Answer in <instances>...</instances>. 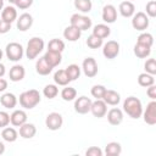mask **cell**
Listing matches in <instances>:
<instances>
[{
    "label": "cell",
    "mask_w": 156,
    "mask_h": 156,
    "mask_svg": "<svg viewBox=\"0 0 156 156\" xmlns=\"http://www.w3.org/2000/svg\"><path fill=\"white\" fill-rule=\"evenodd\" d=\"M106 115H107V121L111 126H118L123 122V111L118 107L111 108L108 112H106Z\"/></svg>",
    "instance_id": "obj_14"
},
{
    "label": "cell",
    "mask_w": 156,
    "mask_h": 156,
    "mask_svg": "<svg viewBox=\"0 0 156 156\" xmlns=\"http://www.w3.org/2000/svg\"><path fill=\"white\" fill-rule=\"evenodd\" d=\"M41 100L40 93L37 89H29L20 94V105L26 110L34 108Z\"/></svg>",
    "instance_id": "obj_2"
},
{
    "label": "cell",
    "mask_w": 156,
    "mask_h": 156,
    "mask_svg": "<svg viewBox=\"0 0 156 156\" xmlns=\"http://www.w3.org/2000/svg\"><path fill=\"white\" fill-rule=\"evenodd\" d=\"M151 54V48L140 43H136L134 45V55L139 58H146L147 56H150Z\"/></svg>",
    "instance_id": "obj_28"
},
{
    "label": "cell",
    "mask_w": 156,
    "mask_h": 156,
    "mask_svg": "<svg viewBox=\"0 0 156 156\" xmlns=\"http://www.w3.org/2000/svg\"><path fill=\"white\" fill-rule=\"evenodd\" d=\"M43 94H44V96L48 98V99H54V98H56L57 94H58V88H57V85H55V84H48V85H45V88L43 89Z\"/></svg>",
    "instance_id": "obj_36"
},
{
    "label": "cell",
    "mask_w": 156,
    "mask_h": 156,
    "mask_svg": "<svg viewBox=\"0 0 156 156\" xmlns=\"http://www.w3.org/2000/svg\"><path fill=\"white\" fill-rule=\"evenodd\" d=\"M102 21L106 23H113L117 20V10L113 5H105L102 9Z\"/></svg>",
    "instance_id": "obj_15"
},
{
    "label": "cell",
    "mask_w": 156,
    "mask_h": 156,
    "mask_svg": "<svg viewBox=\"0 0 156 156\" xmlns=\"http://www.w3.org/2000/svg\"><path fill=\"white\" fill-rule=\"evenodd\" d=\"M145 10H146V15H147V17H151V18L156 17V1H155V0L149 1V2L146 4Z\"/></svg>",
    "instance_id": "obj_41"
},
{
    "label": "cell",
    "mask_w": 156,
    "mask_h": 156,
    "mask_svg": "<svg viewBox=\"0 0 156 156\" xmlns=\"http://www.w3.org/2000/svg\"><path fill=\"white\" fill-rule=\"evenodd\" d=\"M122 152V146L117 141H111L105 146V154L107 156H118Z\"/></svg>",
    "instance_id": "obj_30"
},
{
    "label": "cell",
    "mask_w": 156,
    "mask_h": 156,
    "mask_svg": "<svg viewBox=\"0 0 156 156\" xmlns=\"http://www.w3.org/2000/svg\"><path fill=\"white\" fill-rule=\"evenodd\" d=\"M129 1H132V0H129Z\"/></svg>",
    "instance_id": "obj_53"
},
{
    "label": "cell",
    "mask_w": 156,
    "mask_h": 156,
    "mask_svg": "<svg viewBox=\"0 0 156 156\" xmlns=\"http://www.w3.org/2000/svg\"><path fill=\"white\" fill-rule=\"evenodd\" d=\"M132 27L139 32L145 30L149 27V17L145 12L139 11L132 16Z\"/></svg>",
    "instance_id": "obj_6"
},
{
    "label": "cell",
    "mask_w": 156,
    "mask_h": 156,
    "mask_svg": "<svg viewBox=\"0 0 156 156\" xmlns=\"http://www.w3.org/2000/svg\"><path fill=\"white\" fill-rule=\"evenodd\" d=\"M82 35V30H79L78 28L73 27V26H68L65 28L63 30V38L67 39L68 41H77Z\"/></svg>",
    "instance_id": "obj_24"
},
{
    "label": "cell",
    "mask_w": 156,
    "mask_h": 156,
    "mask_svg": "<svg viewBox=\"0 0 156 156\" xmlns=\"http://www.w3.org/2000/svg\"><path fill=\"white\" fill-rule=\"evenodd\" d=\"M61 98L65 100V101H72L77 98V90L72 87H68L66 85V88L62 89L61 91Z\"/></svg>",
    "instance_id": "obj_34"
},
{
    "label": "cell",
    "mask_w": 156,
    "mask_h": 156,
    "mask_svg": "<svg viewBox=\"0 0 156 156\" xmlns=\"http://www.w3.org/2000/svg\"><path fill=\"white\" fill-rule=\"evenodd\" d=\"M69 24L78 28L79 30H88L90 27H91V20L90 17L88 16H84V15H79V13H74L71 16V20H69Z\"/></svg>",
    "instance_id": "obj_5"
},
{
    "label": "cell",
    "mask_w": 156,
    "mask_h": 156,
    "mask_svg": "<svg viewBox=\"0 0 156 156\" xmlns=\"http://www.w3.org/2000/svg\"><path fill=\"white\" fill-rule=\"evenodd\" d=\"M45 46V43L41 38L39 37H33L29 39L28 44H27V49H26V56L29 60H34L38 57V55L43 51Z\"/></svg>",
    "instance_id": "obj_3"
},
{
    "label": "cell",
    "mask_w": 156,
    "mask_h": 156,
    "mask_svg": "<svg viewBox=\"0 0 156 156\" xmlns=\"http://www.w3.org/2000/svg\"><path fill=\"white\" fill-rule=\"evenodd\" d=\"M4 9V0H0V11Z\"/></svg>",
    "instance_id": "obj_50"
},
{
    "label": "cell",
    "mask_w": 156,
    "mask_h": 156,
    "mask_svg": "<svg viewBox=\"0 0 156 156\" xmlns=\"http://www.w3.org/2000/svg\"><path fill=\"white\" fill-rule=\"evenodd\" d=\"M102 40H104V39H100V38H98L96 35L90 34V35L87 38V45H88L90 49H99V48H101L102 44H104Z\"/></svg>",
    "instance_id": "obj_37"
},
{
    "label": "cell",
    "mask_w": 156,
    "mask_h": 156,
    "mask_svg": "<svg viewBox=\"0 0 156 156\" xmlns=\"http://www.w3.org/2000/svg\"><path fill=\"white\" fill-rule=\"evenodd\" d=\"M0 104L5 108H15L17 105V98L12 93H5L0 98Z\"/></svg>",
    "instance_id": "obj_25"
},
{
    "label": "cell",
    "mask_w": 156,
    "mask_h": 156,
    "mask_svg": "<svg viewBox=\"0 0 156 156\" xmlns=\"http://www.w3.org/2000/svg\"><path fill=\"white\" fill-rule=\"evenodd\" d=\"M7 1H9L10 4H12V5H15V4H16V0H7Z\"/></svg>",
    "instance_id": "obj_51"
},
{
    "label": "cell",
    "mask_w": 156,
    "mask_h": 156,
    "mask_svg": "<svg viewBox=\"0 0 156 156\" xmlns=\"http://www.w3.org/2000/svg\"><path fill=\"white\" fill-rule=\"evenodd\" d=\"M102 150L98 146H90L87 151H85V155L87 156H102Z\"/></svg>",
    "instance_id": "obj_44"
},
{
    "label": "cell",
    "mask_w": 156,
    "mask_h": 156,
    "mask_svg": "<svg viewBox=\"0 0 156 156\" xmlns=\"http://www.w3.org/2000/svg\"><path fill=\"white\" fill-rule=\"evenodd\" d=\"M94 35H96L98 38L100 39H105L107 38L110 34H111V29L107 24H104V23H100V24H96L94 28H93V33Z\"/></svg>",
    "instance_id": "obj_27"
},
{
    "label": "cell",
    "mask_w": 156,
    "mask_h": 156,
    "mask_svg": "<svg viewBox=\"0 0 156 156\" xmlns=\"http://www.w3.org/2000/svg\"><path fill=\"white\" fill-rule=\"evenodd\" d=\"M54 82L56 83V85L66 87V85H68V83L71 82V79H69L66 69H58L54 74Z\"/></svg>",
    "instance_id": "obj_26"
},
{
    "label": "cell",
    "mask_w": 156,
    "mask_h": 156,
    "mask_svg": "<svg viewBox=\"0 0 156 156\" xmlns=\"http://www.w3.org/2000/svg\"><path fill=\"white\" fill-rule=\"evenodd\" d=\"M82 69L84 72V74L88 77V78H93L98 74V63L95 61V58L93 57H87L84 61H83V65H82Z\"/></svg>",
    "instance_id": "obj_11"
},
{
    "label": "cell",
    "mask_w": 156,
    "mask_h": 156,
    "mask_svg": "<svg viewBox=\"0 0 156 156\" xmlns=\"http://www.w3.org/2000/svg\"><path fill=\"white\" fill-rule=\"evenodd\" d=\"M5 73H6V68H5V66L0 62V78H1V77H4V74H5Z\"/></svg>",
    "instance_id": "obj_48"
},
{
    "label": "cell",
    "mask_w": 156,
    "mask_h": 156,
    "mask_svg": "<svg viewBox=\"0 0 156 156\" xmlns=\"http://www.w3.org/2000/svg\"><path fill=\"white\" fill-rule=\"evenodd\" d=\"M5 54H6V57L10 61L17 62L23 57V54H24L23 46L20 43H16V41L9 43L6 45V48H5Z\"/></svg>",
    "instance_id": "obj_4"
},
{
    "label": "cell",
    "mask_w": 156,
    "mask_h": 156,
    "mask_svg": "<svg viewBox=\"0 0 156 156\" xmlns=\"http://www.w3.org/2000/svg\"><path fill=\"white\" fill-rule=\"evenodd\" d=\"M20 135L23 139H32L35 134H37V127L33 123H23L22 126H20Z\"/></svg>",
    "instance_id": "obj_19"
},
{
    "label": "cell",
    "mask_w": 156,
    "mask_h": 156,
    "mask_svg": "<svg viewBox=\"0 0 156 156\" xmlns=\"http://www.w3.org/2000/svg\"><path fill=\"white\" fill-rule=\"evenodd\" d=\"M138 84H139L140 87L147 88V87L155 84V78H154L152 74H149V73H146V72L140 73V74L138 76Z\"/></svg>",
    "instance_id": "obj_31"
},
{
    "label": "cell",
    "mask_w": 156,
    "mask_h": 156,
    "mask_svg": "<svg viewBox=\"0 0 156 156\" xmlns=\"http://www.w3.org/2000/svg\"><path fill=\"white\" fill-rule=\"evenodd\" d=\"M91 99L88 96H79L74 101V111L79 115H85L88 112H90V106H91Z\"/></svg>",
    "instance_id": "obj_9"
},
{
    "label": "cell",
    "mask_w": 156,
    "mask_h": 156,
    "mask_svg": "<svg viewBox=\"0 0 156 156\" xmlns=\"http://www.w3.org/2000/svg\"><path fill=\"white\" fill-rule=\"evenodd\" d=\"M11 29V23L4 21V20H0V34H5L7 32H10Z\"/></svg>",
    "instance_id": "obj_45"
},
{
    "label": "cell",
    "mask_w": 156,
    "mask_h": 156,
    "mask_svg": "<svg viewBox=\"0 0 156 156\" xmlns=\"http://www.w3.org/2000/svg\"><path fill=\"white\" fill-rule=\"evenodd\" d=\"M146 94H147V96H149L151 100H155V99H156V87H155L154 84L150 85V87H147Z\"/></svg>",
    "instance_id": "obj_46"
},
{
    "label": "cell",
    "mask_w": 156,
    "mask_h": 156,
    "mask_svg": "<svg viewBox=\"0 0 156 156\" xmlns=\"http://www.w3.org/2000/svg\"><path fill=\"white\" fill-rule=\"evenodd\" d=\"M6 89H7V80L1 77V78H0V93L5 91Z\"/></svg>",
    "instance_id": "obj_47"
},
{
    "label": "cell",
    "mask_w": 156,
    "mask_h": 156,
    "mask_svg": "<svg viewBox=\"0 0 156 156\" xmlns=\"http://www.w3.org/2000/svg\"><path fill=\"white\" fill-rule=\"evenodd\" d=\"M119 54V43L116 40H108L107 43L102 44V55L108 58L113 60Z\"/></svg>",
    "instance_id": "obj_7"
},
{
    "label": "cell",
    "mask_w": 156,
    "mask_h": 156,
    "mask_svg": "<svg viewBox=\"0 0 156 156\" xmlns=\"http://www.w3.org/2000/svg\"><path fill=\"white\" fill-rule=\"evenodd\" d=\"M63 124V118L58 112H51L45 118V126L50 130H58Z\"/></svg>",
    "instance_id": "obj_8"
},
{
    "label": "cell",
    "mask_w": 156,
    "mask_h": 156,
    "mask_svg": "<svg viewBox=\"0 0 156 156\" xmlns=\"http://www.w3.org/2000/svg\"><path fill=\"white\" fill-rule=\"evenodd\" d=\"M35 71H37V73L40 74V76H48V74L51 73L52 67L46 62V60H45L44 56H43V57L38 58L37 62H35Z\"/></svg>",
    "instance_id": "obj_23"
},
{
    "label": "cell",
    "mask_w": 156,
    "mask_h": 156,
    "mask_svg": "<svg viewBox=\"0 0 156 156\" xmlns=\"http://www.w3.org/2000/svg\"><path fill=\"white\" fill-rule=\"evenodd\" d=\"M1 136H2V139H4L5 141H7V143H13V141L17 140L18 133H17V130H16L15 128H12V127H5V128H2Z\"/></svg>",
    "instance_id": "obj_29"
},
{
    "label": "cell",
    "mask_w": 156,
    "mask_h": 156,
    "mask_svg": "<svg viewBox=\"0 0 156 156\" xmlns=\"http://www.w3.org/2000/svg\"><path fill=\"white\" fill-rule=\"evenodd\" d=\"M1 20L9 22V23H12L17 20V10L15 6L12 5H9L6 7H4L1 10Z\"/></svg>",
    "instance_id": "obj_21"
},
{
    "label": "cell",
    "mask_w": 156,
    "mask_h": 156,
    "mask_svg": "<svg viewBox=\"0 0 156 156\" xmlns=\"http://www.w3.org/2000/svg\"><path fill=\"white\" fill-rule=\"evenodd\" d=\"M90 112L93 113L94 117L102 118V117L106 116V112H107V105L105 104V101H104L102 99H96L95 101L91 102Z\"/></svg>",
    "instance_id": "obj_12"
},
{
    "label": "cell",
    "mask_w": 156,
    "mask_h": 156,
    "mask_svg": "<svg viewBox=\"0 0 156 156\" xmlns=\"http://www.w3.org/2000/svg\"><path fill=\"white\" fill-rule=\"evenodd\" d=\"M105 91H106V88H105L104 85H101V84H95V85L91 88V90H90L91 95H93L95 99H102Z\"/></svg>",
    "instance_id": "obj_39"
},
{
    "label": "cell",
    "mask_w": 156,
    "mask_h": 156,
    "mask_svg": "<svg viewBox=\"0 0 156 156\" xmlns=\"http://www.w3.org/2000/svg\"><path fill=\"white\" fill-rule=\"evenodd\" d=\"M33 1L34 0H16L15 6L20 10H27L33 5Z\"/></svg>",
    "instance_id": "obj_42"
},
{
    "label": "cell",
    "mask_w": 156,
    "mask_h": 156,
    "mask_svg": "<svg viewBox=\"0 0 156 156\" xmlns=\"http://www.w3.org/2000/svg\"><path fill=\"white\" fill-rule=\"evenodd\" d=\"M144 68H145V72H146V73L155 76V74H156V61H155V58H149V60H146V62H145V65H144Z\"/></svg>",
    "instance_id": "obj_40"
},
{
    "label": "cell",
    "mask_w": 156,
    "mask_h": 156,
    "mask_svg": "<svg viewBox=\"0 0 156 156\" xmlns=\"http://www.w3.org/2000/svg\"><path fill=\"white\" fill-rule=\"evenodd\" d=\"M5 152V144L2 141H0V155H2Z\"/></svg>",
    "instance_id": "obj_49"
},
{
    "label": "cell",
    "mask_w": 156,
    "mask_h": 156,
    "mask_svg": "<svg viewBox=\"0 0 156 156\" xmlns=\"http://www.w3.org/2000/svg\"><path fill=\"white\" fill-rule=\"evenodd\" d=\"M10 124V115L6 111H0V128H5Z\"/></svg>",
    "instance_id": "obj_43"
},
{
    "label": "cell",
    "mask_w": 156,
    "mask_h": 156,
    "mask_svg": "<svg viewBox=\"0 0 156 156\" xmlns=\"http://www.w3.org/2000/svg\"><path fill=\"white\" fill-rule=\"evenodd\" d=\"M16 24H17L18 30H21V32L28 30V29L32 27V24H33V17H32V15L28 13V12L22 13V15L16 20Z\"/></svg>",
    "instance_id": "obj_13"
},
{
    "label": "cell",
    "mask_w": 156,
    "mask_h": 156,
    "mask_svg": "<svg viewBox=\"0 0 156 156\" xmlns=\"http://www.w3.org/2000/svg\"><path fill=\"white\" fill-rule=\"evenodd\" d=\"M66 72H67L69 79H71V82H72V80H76V79H78V78L80 77V67H79L78 65H74V63L69 65V66L66 68Z\"/></svg>",
    "instance_id": "obj_35"
},
{
    "label": "cell",
    "mask_w": 156,
    "mask_h": 156,
    "mask_svg": "<svg viewBox=\"0 0 156 156\" xmlns=\"http://www.w3.org/2000/svg\"><path fill=\"white\" fill-rule=\"evenodd\" d=\"M136 43H140V44H144V45H147V46H150V48H151V46H152V44H154V37H152V34L144 32V33L139 34Z\"/></svg>",
    "instance_id": "obj_38"
},
{
    "label": "cell",
    "mask_w": 156,
    "mask_h": 156,
    "mask_svg": "<svg viewBox=\"0 0 156 156\" xmlns=\"http://www.w3.org/2000/svg\"><path fill=\"white\" fill-rule=\"evenodd\" d=\"M102 100L105 101L106 105H111V106H117L121 101V95L119 93H117L116 90H111V89H106Z\"/></svg>",
    "instance_id": "obj_18"
},
{
    "label": "cell",
    "mask_w": 156,
    "mask_h": 156,
    "mask_svg": "<svg viewBox=\"0 0 156 156\" xmlns=\"http://www.w3.org/2000/svg\"><path fill=\"white\" fill-rule=\"evenodd\" d=\"M27 122V113L23 110H15L10 115V123L13 127H20Z\"/></svg>",
    "instance_id": "obj_17"
},
{
    "label": "cell",
    "mask_w": 156,
    "mask_h": 156,
    "mask_svg": "<svg viewBox=\"0 0 156 156\" xmlns=\"http://www.w3.org/2000/svg\"><path fill=\"white\" fill-rule=\"evenodd\" d=\"M143 118H144V122L149 126H154L156 124V101L152 100L147 104L146 106V110L143 111Z\"/></svg>",
    "instance_id": "obj_10"
},
{
    "label": "cell",
    "mask_w": 156,
    "mask_h": 156,
    "mask_svg": "<svg viewBox=\"0 0 156 156\" xmlns=\"http://www.w3.org/2000/svg\"><path fill=\"white\" fill-rule=\"evenodd\" d=\"M44 58L46 60V62L52 67L55 68L56 66H58L62 61V55L61 52H56V51H51V50H48L45 54H44Z\"/></svg>",
    "instance_id": "obj_22"
},
{
    "label": "cell",
    "mask_w": 156,
    "mask_h": 156,
    "mask_svg": "<svg viewBox=\"0 0 156 156\" xmlns=\"http://www.w3.org/2000/svg\"><path fill=\"white\" fill-rule=\"evenodd\" d=\"M123 111L133 119H138L143 115V105L141 101L135 96H128L123 101Z\"/></svg>",
    "instance_id": "obj_1"
},
{
    "label": "cell",
    "mask_w": 156,
    "mask_h": 156,
    "mask_svg": "<svg viewBox=\"0 0 156 156\" xmlns=\"http://www.w3.org/2000/svg\"><path fill=\"white\" fill-rule=\"evenodd\" d=\"M2 56H4V52H2V50H0V61H1V58H2Z\"/></svg>",
    "instance_id": "obj_52"
},
{
    "label": "cell",
    "mask_w": 156,
    "mask_h": 156,
    "mask_svg": "<svg viewBox=\"0 0 156 156\" xmlns=\"http://www.w3.org/2000/svg\"><path fill=\"white\" fill-rule=\"evenodd\" d=\"M26 76V69L22 65H13L11 68H10V72H9V77H10V80L12 82H21Z\"/></svg>",
    "instance_id": "obj_16"
},
{
    "label": "cell",
    "mask_w": 156,
    "mask_h": 156,
    "mask_svg": "<svg viewBox=\"0 0 156 156\" xmlns=\"http://www.w3.org/2000/svg\"><path fill=\"white\" fill-rule=\"evenodd\" d=\"M48 50H51V51H56V52H62L65 50V43L61 40V39H57V38H54L49 41L48 44Z\"/></svg>",
    "instance_id": "obj_33"
},
{
    "label": "cell",
    "mask_w": 156,
    "mask_h": 156,
    "mask_svg": "<svg viewBox=\"0 0 156 156\" xmlns=\"http://www.w3.org/2000/svg\"><path fill=\"white\" fill-rule=\"evenodd\" d=\"M118 11H119V13H121L123 17L129 18V17H132V16L135 13V6H134V4H133L132 1L126 0V1H122V2L119 4Z\"/></svg>",
    "instance_id": "obj_20"
},
{
    "label": "cell",
    "mask_w": 156,
    "mask_h": 156,
    "mask_svg": "<svg viewBox=\"0 0 156 156\" xmlns=\"http://www.w3.org/2000/svg\"><path fill=\"white\" fill-rule=\"evenodd\" d=\"M74 7L78 11H80L83 13H87V12L91 11L93 2H91V0H74Z\"/></svg>",
    "instance_id": "obj_32"
}]
</instances>
